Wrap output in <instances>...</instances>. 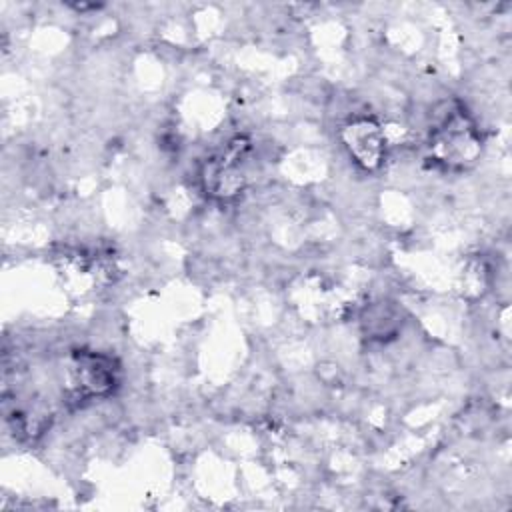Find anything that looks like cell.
Listing matches in <instances>:
<instances>
[{"instance_id": "cell-3", "label": "cell", "mask_w": 512, "mask_h": 512, "mask_svg": "<svg viewBox=\"0 0 512 512\" xmlns=\"http://www.w3.org/2000/svg\"><path fill=\"white\" fill-rule=\"evenodd\" d=\"M250 142L244 136H234L214 150L200 166V184L208 198L230 202L238 198L248 182L246 164Z\"/></svg>"}, {"instance_id": "cell-2", "label": "cell", "mask_w": 512, "mask_h": 512, "mask_svg": "<svg viewBox=\"0 0 512 512\" xmlns=\"http://www.w3.org/2000/svg\"><path fill=\"white\" fill-rule=\"evenodd\" d=\"M120 384V364L114 356L80 348L68 356L64 368V396L70 406H86L114 394Z\"/></svg>"}, {"instance_id": "cell-1", "label": "cell", "mask_w": 512, "mask_h": 512, "mask_svg": "<svg viewBox=\"0 0 512 512\" xmlns=\"http://www.w3.org/2000/svg\"><path fill=\"white\" fill-rule=\"evenodd\" d=\"M482 148V132L466 106L446 102L428 130L426 162L444 172H464L480 160Z\"/></svg>"}, {"instance_id": "cell-4", "label": "cell", "mask_w": 512, "mask_h": 512, "mask_svg": "<svg viewBox=\"0 0 512 512\" xmlns=\"http://www.w3.org/2000/svg\"><path fill=\"white\" fill-rule=\"evenodd\" d=\"M340 140L350 160L364 172H376L386 160V136L380 122L368 114H354L340 126Z\"/></svg>"}, {"instance_id": "cell-5", "label": "cell", "mask_w": 512, "mask_h": 512, "mask_svg": "<svg viewBox=\"0 0 512 512\" xmlns=\"http://www.w3.org/2000/svg\"><path fill=\"white\" fill-rule=\"evenodd\" d=\"M400 324H402L400 310L390 302L370 304L360 318L364 336L370 340H378V342L394 338L400 330Z\"/></svg>"}]
</instances>
